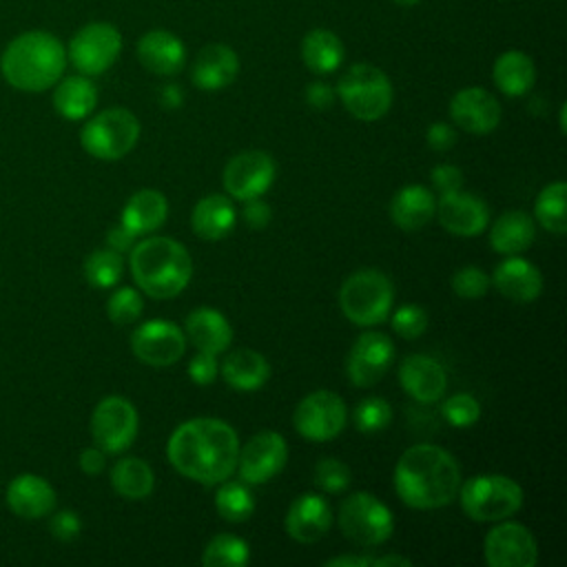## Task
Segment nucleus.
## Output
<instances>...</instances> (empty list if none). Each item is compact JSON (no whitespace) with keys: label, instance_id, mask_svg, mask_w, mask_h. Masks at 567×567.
I'll use <instances>...</instances> for the list:
<instances>
[{"label":"nucleus","instance_id":"nucleus-1","mask_svg":"<svg viewBox=\"0 0 567 567\" xmlns=\"http://www.w3.org/2000/svg\"><path fill=\"white\" fill-rule=\"evenodd\" d=\"M239 436L230 423L213 416H195L179 423L166 443L171 465L186 478L215 485L237 467Z\"/></svg>","mask_w":567,"mask_h":567},{"label":"nucleus","instance_id":"nucleus-2","mask_svg":"<svg viewBox=\"0 0 567 567\" xmlns=\"http://www.w3.org/2000/svg\"><path fill=\"white\" fill-rule=\"evenodd\" d=\"M461 465L443 447L416 443L394 465V489L414 509H436L458 496Z\"/></svg>","mask_w":567,"mask_h":567},{"label":"nucleus","instance_id":"nucleus-3","mask_svg":"<svg viewBox=\"0 0 567 567\" xmlns=\"http://www.w3.org/2000/svg\"><path fill=\"white\" fill-rule=\"evenodd\" d=\"M66 66L64 44L49 31H27L13 38L0 58L7 84L18 91L40 93L62 78Z\"/></svg>","mask_w":567,"mask_h":567},{"label":"nucleus","instance_id":"nucleus-4","mask_svg":"<svg viewBox=\"0 0 567 567\" xmlns=\"http://www.w3.org/2000/svg\"><path fill=\"white\" fill-rule=\"evenodd\" d=\"M131 275L153 299L177 297L193 277V259L184 244L171 237H146L131 248Z\"/></svg>","mask_w":567,"mask_h":567},{"label":"nucleus","instance_id":"nucleus-5","mask_svg":"<svg viewBox=\"0 0 567 567\" xmlns=\"http://www.w3.org/2000/svg\"><path fill=\"white\" fill-rule=\"evenodd\" d=\"M394 303L392 281L372 268H363L346 277L339 288V306L348 321L354 326H377L383 323Z\"/></svg>","mask_w":567,"mask_h":567},{"label":"nucleus","instance_id":"nucleus-6","mask_svg":"<svg viewBox=\"0 0 567 567\" xmlns=\"http://www.w3.org/2000/svg\"><path fill=\"white\" fill-rule=\"evenodd\" d=\"M463 512L478 523H496L514 516L523 505L520 485L505 474H476L461 481Z\"/></svg>","mask_w":567,"mask_h":567},{"label":"nucleus","instance_id":"nucleus-7","mask_svg":"<svg viewBox=\"0 0 567 567\" xmlns=\"http://www.w3.org/2000/svg\"><path fill=\"white\" fill-rule=\"evenodd\" d=\"M337 95L350 115L361 122H374L392 106V82L379 66L359 62L341 75Z\"/></svg>","mask_w":567,"mask_h":567},{"label":"nucleus","instance_id":"nucleus-8","mask_svg":"<svg viewBox=\"0 0 567 567\" xmlns=\"http://www.w3.org/2000/svg\"><path fill=\"white\" fill-rule=\"evenodd\" d=\"M140 140L137 117L122 106L104 109L93 115L80 131L82 148L97 159H120L124 157Z\"/></svg>","mask_w":567,"mask_h":567},{"label":"nucleus","instance_id":"nucleus-9","mask_svg":"<svg viewBox=\"0 0 567 567\" xmlns=\"http://www.w3.org/2000/svg\"><path fill=\"white\" fill-rule=\"evenodd\" d=\"M339 529L359 547H377L392 536L394 516L390 507L370 492H354L339 505Z\"/></svg>","mask_w":567,"mask_h":567},{"label":"nucleus","instance_id":"nucleus-10","mask_svg":"<svg viewBox=\"0 0 567 567\" xmlns=\"http://www.w3.org/2000/svg\"><path fill=\"white\" fill-rule=\"evenodd\" d=\"M122 51V33L109 22L84 24L69 42V60L82 75H100L111 69Z\"/></svg>","mask_w":567,"mask_h":567},{"label":"nucleus","instance_id":"nucleus-11","mask_svg":"<svg viewBox=\"0 0 567 567\" xmlns=\"http://www.w3.org/2000/svg\"><path fill=\"white\" fill-rule=\"evenodd\" d=\"M140 419L135 405L124 396L102 399L91 414V436L106 454H120L137 436Z\"/></svg>","mask_w":567,"mask_h":567},{"label":"nucleus","instance_id":"nucleus-12","mask_svg":"<svg viewBox=\"0 0 567 567\" xmlns=\"http://www.w3.org/2000/svg\"><path fill=\"white\" fill-rule=\"evenodd\" d=\"M348 408L343 399L330 390L306 394L292 414L295 430L308 441H330L346 427Z\"/></svg>","mask_w":567,"mask_h":567},{"label":"nucleus","instance_id":"nucleus-13","mask_svg":"<svg viewBox=\"0 0 567 567\" xmlns=\"http://www.w3.org/2000/svg\"><path fill=\"white\" fill-rule=\"evenodd\" d=\"M288 458L286 439L279 432L264 430L248 439V443L239 445L237 454V472L239 478L248 485H261L275 478Z\"/></svg>","mask_w":567,"mask_h":567},{"label":"nucleus","instance_id":"nucleus-14","mask_svg":"<svg viewBox=\"0 0 567 567\" xmlns=\"http://www.w3.org/2000/svg\"><path fill=\"white\" fill-rule=\"evenodd\" d=\"M277 175L275 159L264 151H244L228 159L221 173L224 190L239 202L264 195Z\"/></svg>","mask_w":567,"mask_h":567},{"label":"nucleus","instance_id":"nucleus-15","mask_svg":"<svg viewBox=\"0 0 567 567\" xmlns=\"http://www.w3.org/2000/svg\"><path fill=\"white\" fill-rule=\"evenodd\" d=\"M489 567H534L538 563V545L534 534L514 520L492 527L483 543Z\"/></svg>","mask_w":567,"mask_h":567},{"label":"nucleus","instance_id":"nucleus-16","mask_svg":"<svg viewBox=\"0 0 567 567\" xmlns=\"http://www.w3.org/2000/svg\"><path fill=\"white\" fill-rule=\"evenodd\" d=\"M131 348L142 363L164 368L182 359L186 350V334L173 321L151 319L135 328L131 334Z\"/></svg>","mask_w":567,"mask_h":567},{"label":"nucleus","instance_id":"nucleus-17","mask_svg":"<svg viewBox=\"0 0 567 567\" xmlns=\"http://www.w3.org/2000/svg\"><path fill=\"white\" fill-rule=\"evenodd\" d=\"M394 359V343L383 332H363L346 359V374L352 385L370 388L383 379Z\"/></svg>","mask_w":567,"mask_h":567},{"label":"nucleus","instance_id":"nucleus-18","mask_svg":"<svg viewBox=\"0 0 567 567\" xmlns=\"http://www.w3.org/2000/svg\"><path fill=\"white\" fill-rule=\"evenodd\" d=\"M434 215H439V221L447 233L458 237L481 235L489 224L487 204L472 193H463L461 188L443 193Z\"/></svg>","mask_w":567,"mask_h":567},{"label":"nucleus","instance_id":"nucleus-19","mask_svg":"<svg viewBox=\"0 0 567 567\" xmlns=\"http://www.w3.org/2000/svg\"><path fill=\"white\" fill-rule=\"evenodd\" d=\"M450 117L463 131L485 135L498 126L501 104L489 91L481 86H467L454 93L450 100Z\"/></svg>","mask_w":567,"mask_h":567},{"label":"nucleus","instance_id":"nucleus-20","mask_svg":"<svg viewBox=\"0 0 567 567\" xmlns=\"http://www.w3.org/2000/svg\"><path fill=\"white\" fill-rule=\"evenodd\" d=\"M332 507L319 494H301L297 496L286 514V532L297 543H317L332 527Z\"/></svg>","mask_w":567,"mask_h":567},{"label":"nucleus","instance_id":"nucleus-21","mask_svg":"<svg viewBox=\"0 0 567 567\" xmlns=\"http://www.w3.org/2000/svg\"><path fill=\"white\" fill-rule=\"evenodd\" d=\"M399 383L419 403H436L447 388L445 368L427 354H410L399 365Z\"/></svg>","mask_w":567,"mask_h":567},{"label":"nucleus","instance_id":"nucleus-22","mask_svg":"<svg viewBox=\"0 0 567 567\" xmlns=\"http://www.w3.org/2000/svg\"><path fill=\"white\" fill-rule=\"evenodd\" d=\"M58 496L53 485L31 472L18 474L7 487V505L9 509L27 520H38L49 516L55 509Z\"/></svg>","mask_w":567,"mask_h":567},{"label":"nucleus","instance_id":"nucleus-23","mask_svg":"<svg viewBox=\"0 0 567 567\" xmlns=\"http://www.w3.org/2000/svg\"><path fill=\"white\" fill-rule=\"evenodd\" d=\"M489 284H494V288L509 301L529 303L543 290V275L532 261L507 255V259L494 268Z\"/></svg>","mask_w":567,"mask_h":567},{"label":"nucleus","instance_id":"nucleus-24","mask_svg":"<svg viewBox=\"0 0 567 567\" xmlns=\"http://www.w3.org/2000/svg\"><path fill=\"white\" fill-rule=\"evenodd\" d=\"M135 51L142 66L155 75H175L186 62L184 42L166 29L146 31L137 40Z\"/></svg>","mask_w":567,"mask_h":567},{"label":"nucleus","instance_id":"nucleus-25","mask_svg":"<svg viewBox=\"0 0 567 567\" xmlns=\"http://www.w3.org/2000/svg\"><path fill=\"white\" fill-rule=\"evenodd\" d=\"M237 73H239L237 53L230 47L215 42V44H206L195 55L190 80L202 91H219L228 86L237 78Z\"/></svg>","mask_w":567,"mask_h":567},{"label":"nucleus","instance_id":"nucleus-26","mask_svg":"<svg viewBox=\"0 0 567 567\" xmlns=\"http://www.w3.org/2000/svg\"><path fill=\"white\" fill-rule=\"evenodd\" d=\"M235 221H237V210L230 197L219 193L202 197L190 213L193 233L206 241L224 239L226 235H230V230L235 228Z\"/></svg>","mask_w":567,"mask_h":567},{"label":"nucleus","instance_id":"nucleus-27","mask_svg":"<svg viewBox=\"0 0 567 567\" xmlns=\"http://www.w3.org/2000/svg\"><path fill=\"white\" fill-rule=\"evenodd\" d=\"M436 213V199L430 188L421 184H408L399 188L390 202L392 221L408 233L423 228Z\"/></svg>","mask_w":567,"mask_h":567},{"label":"nucleus","instance_id":"nucleus-28","mask_svg":"<svg viewBox=\"0 0 567 567\" xmlns=\"http://www.w3.org/2000/svg\"><path fill=\"white\" fill-rule=\"evenodd\" d=\"M186 337L190 343L210 354H219L230 346L233 328L226 317L215 308H195L186 317Z\"/></svg>","mask_w":567,"mask_h":567},{"label":"nucleus","instance_id":"nucleus-29","mask_svg":"<svg viewBox=\"0 0 567 567\" xmlns=\"http://www.w3.org/2000/svg\"><path fill=\"white\" fill-rule=\"evenodd\" d=\"M219 372L224 381L237 392H255L268 381L270 363L257 350L239 348L224 357Z\"/></svg>","mask_w":567,"mask_h":567},{"label":"nucleus","instance_id":"nucleus-30","mask_svg":"<svg viewBox=\"0 0 567 567\" xmlns=\"http://www.w3.org/2000/svg\"><path fill=\"white\" fill-rule=\"evenodd\" d=\"M168 215V202L164 193L155 188H142L128 197L122 208V224L135 235H146L157 230Z\"/></svg>","mask_w":567,"mask_h":567},{"label":"nucleus","instance_id":"nucleus-31","mask_svg":"<svg viewBox=\"0 0 567 567\" xmlns=\"http://www.w3.org/2000/svg\"><path fill=\"white\" fill-rule=\"evenodd\" d=\"M536 237L534 219L525 210H505L489 228V244L501 255H518Z\"/></svg>","mask_w":567,"mask_h":567},{"label":"nucleus","instance_id":"nucleus-32","mask_svg":"<svg viewBox=\"0 0 567 567\" xmlns=\"http://www.w3.org/2000/svg\"><path fill=\"white\" fill-rule=\"evenodd\" d=\"M97 104V89L89 75H71L55 82L53 106L64 120H84Z\"/></svg>","mask_w":567,"mask_h":567},{"label":"nucleus","instance_id":"nucleus-33","mask_svg":"<svg viewBox=\"0 0 567 567\" xmlns=\"http://www.w3.org/2000/svg\"><path fill=\"white\" fill-rule=\"evenodd\" d=\"M343 42L330 29H312L301 40V60L317 75L337 71L343 62Z\"/></svg>","mask_w":567,"mask_h":567},{"label":"nucleus","instance_id":"nucleus-34","mask_svg":"<svg viewBox=\"0 0 567 567\" xmlns=\"http://www.w3.org/2000/svg\"><path fill=\"white\" fill-rule=\"evenodd\" d=\"M494 84L509 97L525 95L536 82V66L523 51H505L496 58L492 69Z\"/></svg>","mask_w":567,"mask_h":567},{"label":"nucleus","instance_id":"nucleus-35","mask_svg":"<svg viewBox=\"0 0 567 567\" xmlns=\"http://www.w3.org/2000/svg\"><path fill=\"white\" fill-rule=\"evenodd\" d=\"M113 489L128 501H142L151 496L155 487V474L144 458L124 456L111 470Z\"/></svg>","mask_w":567,"mask_h":567},{"label":"nucleus","instance_id":"nucleus-36","mask_svg":"<svg viewBox=\"0 0 567 567\" xmlns=\"http://www.w3.org/2000/svg\"><path fill=\"white\" fill-rule=\"evenodd\" d=\"M215 507L224 520L244 523L255 512V498L244 481L226 478V481H221L219 489L215 492Z\"/></svg>","mask_w":567,"mask_h":567},{"label":"nucleus","instance_id":"nucleus-37","mask_svg":"<svg viewBox=\"0 0 567 567\" xmlns=\"http://www.w3.org/2000/svg\"><path fill=\"white\" fill-rule=\"evenodd\" d=\"M565 195H567V184L551 182L538 193L536 204H534V215H536L538 224L554 235H563L567 228Z\"/></svg>","mask_w":567,"mask_h":567},{"label":"nucleus","instance_id":"nucleus-38","mask_svg":"<svg viewBox=\"0 0 567 567\" xmlns=\"http://www.w3.org/2000/svg\"><path fill=\"white\" fill-rule=\"evenodd\" d=\"M250 560V547L235 534L213 536L202 554L206 567H244Z\"/></svg>","mask_w":567,"mask_h":567},{"label":"nucleus","instance_id":"nucleus-39","mask_svg":"<svg viewBox=\"0 0 567 567\" xmlns=\"http://www.w3.org/2000/svg\"><path fill=\"white\" fill-rule=\"evenodd\" d=\"M124 272V259L122 252L113 248H100L93 250L84 259V279L93 288H113Z\"/></svg>","mask_w":567,"mask_h":567},{"label":"nucleus","instance_id":"nucleus-40","mask_svg":"<svg viewBox=\"0 0 567 567\" xmlns=\"http://www.w3.org/2000/svg\"><path fill=\"white\" fill-rule=\"evenodd\" d=\"M354 427L363 434H374L381 432L390 425L392 421V408L385 399L381 396H365L357 403L354 408Z\"/></svg>","mask_w":567,"mask_h":567},{"label":"nucleus","instance_id":"nucleus-41","mask_svg":"<svg viewBox=\"0 0 567 567\" xmlns=\"http://www.w3.org/2000/svg\"><path fill=\"white\" fill-rule=\"evenodd\" d=\"M144 310V303H142V295L131 288V286H122L117 288L109 301H106V312H109V319L117 326H126V323H133L140 319Z\"/></svg>","mask_w":567,"mask_h":567},{"label":"nucleus","instance_id":"nucleus-42","mask_svg":"<svg viewBox=\"0 0 567 567\" xmlns=\"http://www.w3.org/2000/svg\"><path fill=\"white\" fill-rule=\"evenodd\" d=\"M441 414L452 427H470L478 421L481 405L472 394L458 392V394H452L443 401Z\"/></svg>","mask_w":567,"mask_h":567},{"label":"nucleus","instance_id":"nucleus-43","mask_svg":"<svg viewBox=\"0 0 567 567\" xmlns=\"http://www.w3.org/2000/svg\"><path fill=\"white\" fill-rule=\"evenodd\" d=\"M350 481H352L350 467L339 458L326 456L315 465V485L328 494H339L348 489Z\"/></svg>","mask_w":567,"mask_h":567},{"label":"nucleus","instance_id":"nucleus-44","mask_svg":"<svg viewBox=\"0 0 567 567\" xmlns=\"http://www.w3.org/2000/svg\"><path fill=\"white\" fill-rule=\"evenodd\" d=\"M427 328V312L416 303H405L392 315V330L403 339H416Z\"/></svg>","mask_w":567,"mask_h":567},{"label":"nucleus","instance_id":"nucleus-45","mask_svg":"<svg viewBox=\"0 0 567 567\" xmlns=\"http://www.w3.org/2000/svg\"><path fill=\"white\" fill-rule=\"evenodd\" d=\"M487 288H489V277L476 266L458 268L452 275V290L463 299H478L487 292Z\"/></svg>","mask_w":567,"mask_h":567},{"label":"nucleus","instance_id":"nucleus-46","mask_svg":"<svg viewBox=\"0 0 567 567\" xmlns=\"http://www.w3.org/2000/svg\"><path fill=\"white\" fill-rule=\"evenodd\" d=\"M219 374V365H217V359L215 354L210 352H197L190 361H188V377L193 383L197 385H208L217 379Z\"/></svg>","mask_w":567,"mask_h":567},{"label":"nucleus","instance_id":"nucleus-47","mask_svg":"<svg viewBox=\"0 0 567 567\" xmlns=\"http://www.w3.org/2000/svg\"><path fill=\"white\" fill-rule=\"evenodd\" d=\"M49 529L58 540H73L82 532V520L73 509H60L51 516Z\"/></svg>","mask_w":567,"mask_h":567},{"label":"nucleus","instance_id":"nucleus-48","mask_svg":"<svg viewBox=\"0 0 567 567\" xmlns=\"http://www.w3.org/2000/svg\"><path fill=\"white\" fill-rule=\"evenodd\" d=\"M430 179H432V186L439 190V195H443V193H452V190L461 188L463 173H461V168H456L452 164H439L432 168Z\"/></svg>","mask_w":567,"mask_h":567},{"label":"nucleus","instance_id":"nucleus-49","mask_svg":"<svg viewBox=\"0 0 567 567\" xmlns=\"http://www.w3.org/2000/svg\"><path fill=\"white\" fill-rule=\"evenodd\" d=\"M425 140H427V146L443 153V151H450L456 142V131L445 124V122H434L430 124L427 133H425Z\"/></svg>","mask_w":567,"mask_h":567},{"label":"nucleus","instance_id":"nucleus-50","mask_svg":"<svg viewBox=\"0 0 567 567\" xmlns=\"http://www.w3.org/2000/svg\"><path fill=\"white\" fill-rule=\"evenodd\" d=\"M241 217L250 228H264V226H268L272 213L266 202H261L259 197H252V199H246Z\"/></svg>","mask_w":567,"mask_h":567},{"label":"nucleus","instance_id":"nucleus-51","mask_svg":"<svg viewBox=\"0 0 567 567\" xmlns=\"http://www.w3.org/2000/svg\"><path fill=\"white\" fill-rule=\"evenodd\" d=\"M306 100L312 109L317 111H326L330 109V104L334 102V91L330 84L326 82H310L306 89Z\"/></svg>","mask_w":567,"mask_h":567},{"label":"nucleus","instance_id":"nucleus-52","mask_svg":"<svg viewBox=\"0 0 567 567\" xmlns=\"http://www.w3.org/2000/svg\"><path fill=\"white\" fill-rule=\"evenodd\" d=\"M78 463H80V470L84 472V474H89V476H95V474H100L102 470H104V465H106V452L102 450V447H84L82 452H80V458H78Z\"/></svg>","mask_w":567,"mask_h":567},{"label":"nucleus","instance_id":"nucleus-53","mask_svg":"<svg viewBox=\"0 0 567 567\" xmlns=\"http://www.w3.org/2000/svg\"><path fill=\"white\" fill-rule=\"evenodd\" d=\"M135 233L133 230H128L122 221L120 224H115V226H111L109 228V233H106V244H109V248H113V250H117V252H124V250H131L133 246H135Z\"/></svg>","mask_w":567,"mask_h":567},{"label":"nucleus","instance_id":"nucleus-54","mask_svg":"<svg viewBox=\"0 0 567 567\" xmlns=\"http://www.w3.org/2000/svg\"><path fill=\"white\" fill-rule=\"evenodd\" d=\"M326 567H372L374 565V556H354V554H346V556H334L330 560L323 563Z\"/></svg>","mask_w":567,"mask_h":567},{"label":"nucleus","instance_id":"nucleus-55","mask_svg":"<svg viewBox=\"0 0 567 567\" xmlns=\"http://www.w3.org/2000/svg\"><path fill=\"white\" fill-rule=\"evenodd\" d=\"M182 91H179V86H166L164 89V93H162V102L168 106V109H175V106H179L182 104Z\"/></svg>","mask_w":567,"mask_h":567},{"label":"nucleus","instance_id":"nucleus-56","mask_svg":"<svg viewBox=\"0 0 567 567\" xmlns=\"http://www.w3.org/2000/svg\"><path fill=\"white\" fill-rule=\"evenodd\" d=\"M374 565H401V567H410L412 560L405 558V556H396V554H385V556H379L374 558Z\"/></svg>","mask_w":567,"mask_h":567},{"label":"nucleus","instance_id":"nucleus-57","mask_svg":"<svg viewBox=\"0 0 567 567\" xmlns=\"http://www.w3.org/2000/svg\"><path fill=\"white\" fill-rule=\"evenodd\" d=\"M394 4H399V7H414V4H419L421 0H392Z\"/></svg>","mask_w":567,"mask_h":567},{"label":"nucleus","instance_id":"nucleus-58","mask_svg":"<svg viewBox=\"0 0 567 567\" xmlns=\"http://www.w3.org/2000/svg\"><path fill=\"white\" fill-rule=\"evenodd\" d=\"M560 131L565 133V104L560 106Z\"/></svg>","mask_w":567,"mask_h":567}]
</instances>
